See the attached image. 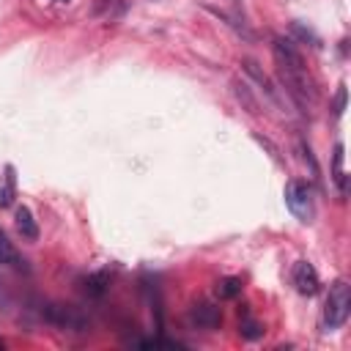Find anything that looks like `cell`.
I'll return each instance as SVG.
<instances>
[{"label":"cell","instance_id":"7a4b0ae2","mask_svg":"<svg viewBox=\"0 0 351 351\" xmlns=\"http://www.w3.org/2000/svg\"><path fill=\"white\" fill-rule=\"evenodd\" d=\"M348 313H351V285L346 280H335L324 302V329L326 332L340 329L348 321Z\"/></svg>","mask_w":351,"mask_h":351},{"label":"cell","instance_id":"5bb4252c","mask_svg":"<svg viewBox=\"0 0 351 351\" xmlns=\"http://www.w3.org/2000/svg\"><path fill=\"white\" fill-rule=\"evenodd\" d=\"M239 332H241V337H244V340H258V337L263 335V326H261L255 318H250V315H247V318L241 321V329H239Z\"/></svg>","mask_w":351,"mask_h":351},{"label":"cell","instance_id":"4fadbf2b","mask_svg":"<svg viewBox=\"0 0 351 351\" xmlns=\"http://www.w3.org/2000/svg\"><path fill=\"white\" fill-rule=\"evenodd\" d=\"M104 288H107V274H104V271L90 274V277L85 280V291H88V293H93V296H101V293H104Z\"/></svg>","mask_w":351,"mask_h":351},{"label":"cell","instance_id":"3957f363","mask_svg":"<svg viewBox=\"0 0 351 351\" xmlns=\"http://www.w3.org/2000/svg\"><path fill=\"white\" fill-rule=\"evenodd\" d=\"M285 206L299 222H313L315 206H313V189L302 178H291L285 184Z\"/></svg>","mask_w":351,"mask_h":351},{"label":"cell","instance_id":"6da1fadb","mask_svg":"<svg viewBox=\"0 0 351 351\" xmlns=\"http://www.w3.org/2000/svg\"><path fill=\"white\" fill-rule=\"evenodd\" d=\"M271 52H274V63H277V74H280V82L285 88V93L302 107V110H313L315 107V82L304 66V58L302 52L296 49L293 38H285V36H277L274 44H271Z\"/></svg>","mask_w":351,"mask_h":351},{"label":"cell","instance_id":"8992f818","mask_svg":"<svg viewBox=\"0 0 351 351\" xmlns=\"http://www.w3.org/2000/svg\"><path fill=\"white\" fill-rule=\"evenodd\" d=\"M189 324L197 326V329H219L222 324V310L211 302H200V304H192L189 310Z\"/></svg>","mask_w":351,"mask_h":351},{"label":"cell","instance_id":"7c38bea8","mask_svg":"<svg viewBox=\"0 0 351 351\" xmlns=\"http://www.w3.org/2000/svg\"><path fill=\"white\" fill-rule=\"evenodd\" d=\"M233 93H236L239 101H244V107H247L250 112H258V101H255V96L250 93V85H247V82H233Z\"/></svg>","mask_w":351,"mask_h":351},{"label":"cell","instance_id":"9c48e42d","mask_svg":"<svg viewBox=\"0 0 351 351\" xmlns=\"http://www.w3.org/2000/svg\"><path fill=\"white\" fill-rule=\"evenodd\" d=\"M241 293V280L239 277H222L217 282V296L219 299H236Z\"/></svg>","mask_w":351,"mask_h":351},{"label":"cell","instance_id":"277c9868","mask_svg":"<svg viewBox=\"0 0 351 351\" xmlns=\"http://www.w3.org/2000/svg\"><path fill=\"white\" fill-rule=\"evenodd\" d=\"M41 315H44L49 324L60 326V329H74V332H82V329H85V318H82L74 307H66V304H44Z\"/></svg>","mask_w":351,"mask_h":351},{"label":"cell","instance_id":"2e32d148","mask_svg":"<svg viewBox=\"0 0 351 351\" xmlns=\"http://www.w3.org/2000/svg\"><path fill=\"white\" fill-rule=\"evenodd\" d=\"M343 110H346V85H340V88H337V96H335V115L340 118V115H343Z\"/></svg>","mask_w":351,"mask_h":351},{"label":"cell","instance_id":"8fae6325","mask_svg":"<svg viewBox=\"0 0 351 351\" xmlns=\"http://www.w3.org/2000/svg\"><path fill=\"white\" fill-rule=\"evenodd\" d=\"M332 173H335V184L337 189L346 195V170H343V143L335 145V165H332Z\"/></svg>","mask_w":351,"mask_h":351},{"label":"cell","instance_id":"52a82bcc","mask_svg":"<svg viewBox=\"0 0 351 351\" xmlns=\"http://www.w3.org/2000/svg\"><path fill=\"white\" fill-rule=\"evenodd\" d=\"M14 222H16V230H19L22 239H27V241H36L38 239V225H36V219H33V214H30L27 206H19L16 208Z\"/></svg>","mask_w":351,"mask_h":351},{"label":"cell","instance_id":"5b68a950","mask_svg":"<svg viewBox=\"0 0 351 351\" xmlns=\"http://www.w3.org/2000/svg\"><path fill=\"white\" fill-rule=\"evenodd\" d=\"M293 285L302 296H315L321 291V280H318V271L310 261H296L293 266Z\"/></svg>","mask_w":351,"mask_h":351},{"label":"cell","instance_id":"ba28073f","mask_svg":"<svg viewBox=\"0 0 351 351\" xmlns=\"http://www.w3.org/2000/svg\"><path fill=\"white\" fill-rule=\"evenodd\" d=\"M0 263H8V266H22V258H19V252L14 250V244L8 241V236L3 233V228H0Z\"/></svg>","mask_w":351,"mask_h":351},{"label":"cell","instance_id":"9a60e30c","mask_svg":"<svg viewBox=\"0 0 351 351\" xmlns=\"http://www.w3.org/2000/svg\"><path fill=\"white\" fill-rule=\"evenodd\" d=\"M14 203V170L8 167V178H5V186L0 189V208L11 206Z\"/></svg>","mask_w":351,"mask_h":351},{"label":"cell","instance_id":"ac0fdd59","mask_svg":"<svg viewBox=\"0 0 351 351\" xmlns=\"http://www.w3.org/2000/svg\"><path fill=\"white\" fill-rule=\"evenodd\" d=\"M0 348H3V343H0Z\"/></svg>","mask_w":351,"mask_h":351},{"label":"cell","instance_id":"30bf717a","mask_svg":"<svg viewBox=\"0 0 351 351\" xmlns=\"http://www.w3.org/2000/svg\"><path fill=\"white\" fill-rule=\"evenodd\" d=\"M241 66H244V71H247V74H250V77H252V80H255V82H258V85H261V88H263L269 96H274V88H271L269 77H266V74L258 69V63H255V60H244Z\"/></svg>","mask_w":351,"mask_h":351},{"label":"cell","instance_id":"e0dca14e","mask_svg":"<svg viewBox=\"0 0 351 351\" xmlns=\"http://www.w3.org/2000/svg\"><path fill=\"white\" fill-rule=\"evenodd\" d=\"M58 3H66V0H58Z\"/></svg>","mask_w":351,"mask_h":351}]
</instances>
